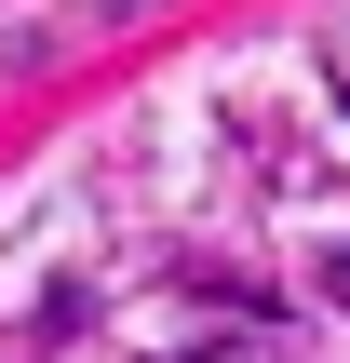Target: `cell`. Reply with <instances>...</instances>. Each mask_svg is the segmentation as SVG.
I'll list each match as a JSON object with an SVG mask.
<instances>
[{"instance_id":"obj_1","label":"cell","mask_w":350,"mask_h":363,"mask_svg":"<svg viewBox=\"0 0 350 363\" xmlns=\"http://www.w3.org/2000/svg\"><path fill=\"white\" fill-rule=\"evenodd\" d=\"M324 296H337V310H350V242H337V256H324Z\"/></svg>"},{"instance_id":"obj_2","label":"cell","mask_w":350,"mask_h":363,"mask_svg":"<svg viewBox=\"0 0 350 363\" xmlns=\"http://www.w3.org/2000/svg\"><path fill=\"white\" fill-rule=\"evenodd\" d=\"M337 108H350V40H337Z\"/></svg>"}]
</instances>
